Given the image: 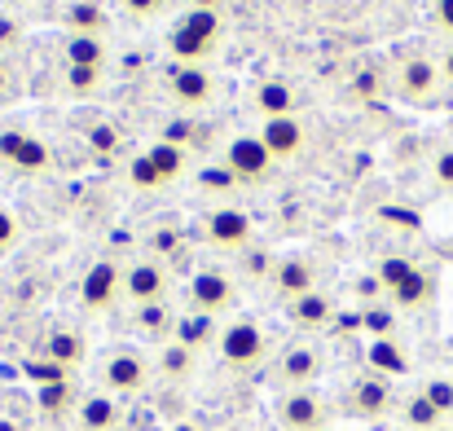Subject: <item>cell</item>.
I'll return each instance as SVG.
<instances>
[{
    "instance_id": "42",
    "label": "cell",
    "mask_w": 453,
    "mask_h": 431,
    "mask_svg": "<svg viewBox=\"0 0 453 431\" xmlns=\"http://www.w3.org/2000/svg\"><path fill=\"white\" fill-rule=\"evenodd\" d=\"M22 142H27V133H0V158H4V163H13V158H18V150H22Z\"/></svg>"
},
{
    "instance_id": "2",
    "label": "cell",
    "mask_w": 453,
    "mask_h": 431,
    "mask_svg": "<svg viewBox=\"0 0 453 431\" xmlns=\"http://www.w3.org/2000/svg\"><path fill=\"white\" fill-rule=\"evenodd\" d=\"M273 154L265 150V142L256 137V133H242V137H234V142L225 145V167L234 172V181H242V185H265L269 176H273Z\"/></svg>"
},
{
    "instance_id": "17",
    "label": "cell",
    "mask_w": 453,
    "mask_h": 431,
    "mask_svg": "<svg viewBox=\"0 0 453 431\" xmlns=\"http://www.w3.org/2000/svg\"><path fill=\"white\" fill-rule=\"evenodd\" d=\"M84 357H88V339H84L80 330H53V335L44 339V361H53V366H62V370H80Z\"/></svg>"
},
{
    "instance_id": "25",
    "label": "cell",
    "mask_w": 453,
    "mask_h": 431,
    "mask_svg": "<svg viewBox=\"0 0 453 431\" xmlns=\"http://www.w3.org/2000/svg\"><path fill=\"white\" fill-rule=\"evenodd\" d=\"M441 423H445V414H441L423 392H414V396L405 401V427L410 431H436Z\"/></svg>"
},
{
    "instance_id": "11",
    "label": "cell",
    "mask_w": 453,
    "mask_h": 431,
    "mask_svg": "<svg viewBox=\"0 0 453 431\" xmlns=\"http://www.w3.org/2000/svg\"><path fill=\"white\" fill-rule=\"evenodd\" d=\"M265 150L278 158V163H287V158H296L303 150V124L300 115H282V119H265L260 124V133H256Z\"/></svg>"
},
{
    "instance_id": "28",
    "label": "cell",
    "mask_w": 453,
    "mask_h": 431,
    "mask_svg": "<svg viewBox=\"0 0 453 431\" xmlns=\"http://www.w3.org/2000/svg\"><path fill=\"white\" fill-rule=\"evenodd\" d=\"M13 167L18 172H49L53 167V150L40 142V137H27L22 150H18V158H13Z\"/></svg>"
},
{
    "instance_id": "18",
    "label": "cell",
    "mask_w": 453,
    "mask_h": 431,
    "mask_svg": "<svg viewBox=\"0 0 453 431\" xmlns=\"http://www.w3.org/2000/svg\"><path fill=\"white\" fill-rule=\"evenodd\" d=\"M287 308H291V321H296L300 330H326V326L334 321V299L321 295V290H308L300 299H291Z\"/></svg>"
},
{
    "instance_id": "45",
    "label": "cell",
    "mask_w": 453,
    "mask_h": 431,
    "mask_svg": "<svg viewBox=\"0 0 453 431\" xmlns=\"http://www.w3.org/2000/svg\"><path fill=\"white\" fill-rule=\"evenodd\" d=\"M203 185H234V172H229V167H225V172L211 167V172H203Z\"/></svg>"
},
{
    "instance_id": "29",
    "label": "cell",
    "mask_w": 453,
    "mask_h": 431,
    "mask_svg": "<svg viewBox=\"0 0 453 431\" xmlns=\"http://www.w3.org/2000/svg\"><path fill=\"white\" fill-rule=\"evenodd\" d=\"M40 414H49V419H62L71 405H75V392H71V383H49V388H40Z\"/></svg>"
},
{
    "instance_id": "44",
    "label": "cell",
    "mask_w": 453,
    "mask_h": 431,
    "mask_svg": "<svg viewBox=\"0 0 453 431\" xmlns=\"http://www.w3.org/2000/svg\"><path fill=\"white\" fill-rule=\"evenodd\" d=\"M22 40V27H18V18H0V49H13Z\"/></svg>"
},
{
    "instance_id": "27",
    "label": "cell",
    "mask_w": 453,
    "mask_h": 431,
    "mask_svg": "<svg viewBox=\"0 0 453 431\" xmlns=\"http://www.w3.org/2000/svg\"><path fill=\"white\" fill-rule=\"evenodd\" d=\"M427 299H432V278H427L423 269H414V278H410L405 287L392 290V304H396V308H423Z\"/></svg>"
},
{
    "instance_id": "20",
    "label": "cell",
    "mask_w": 453,
    "mask_h": 431,
    "mask_svg": "<svg viewBox=\"0 0 453 431\" xmlns=\"http://www.w3.org/2000/svg\"><path fill=\"white\" fill-rule=\"evenodd\" d=\"M154 366H158V374H163V379L180 383V379H189V374H194V348H185L180 339H167Z\"/></svg>"
},
{
    "instance_id": "23",
    "label": "cell",
    "mask_w": 453,
    "mask_h": 431,
    "mask_svg": "<svg viewBox=\"0 0 453 431\" xmlns=\"http://www.w3.org/2000/svg\"><path fill=\"white\" fill-rule=\"evenodd\" d=\"M370 370H374L379 379H388V374H405L410 361H405V352H401L392 339H374V343H370Z\"/></svg>"
},
{
    "instance_id": "36",
    "label": "cell",
    "mask_w": 453,
    "mask_h": 431,
    "mask_svg": "<svg viewBox=\"0 0 453 431\" xmlns=\"http://www.w3.org/2000/svg\"><path fill=\"white\" fill-rule=\"evenodd\" d=\"M137 326L146 330V335H163L172 321H167V308L163 304H146V308H137Z\"/></svg>"
},
{
    "instance_id": "7",
    "label": "cell",
    "mask_w": 453,
    "mask_h": 431,
    "mask_svg": "<svg viewBox=\"0 0 453 431\" xmlns=\"http://www.w3.org/2000/svg\"><path fill=\"white\" fill-rule=\"evenodd\" d=\"M234 299H238V290H234V282H229V273H220V269H203V273H194V282H189V304H194V312L220 317V312L234 308Z\"/></svg>"
},
{
    "instance_id": "39",
    "label": "cell",
    "mask_w": 453,
    "mask_h": 431,
    "mask_svg": "<svg viewBox=\"0 0 453 431\" xmlns=\"http://www.w3.org/2000/svg\"><path fill=\"white\" fill-rule=\"evenodd\" d=\"M163 142L189 150V142H194V124H189V119H172V124H167V133H163Z\"/></svg>"
},
{
    "instance_id": "31",
    "label": "cell",
    "mask_w": 453,
    "mask_h": 431,
    "mask_svg": "<svg viewBox=\"0 0 453 431\" xmlns=\"http://www.w3.org/2000/svg\"><path fill=\"white\" fill-rule=\"evenodd\" d=\"M410 278H414V265H410L405 256H388V260L379 265V287L388 290V295H392L396 287H405Z\"/></svg>"
},
{
    "instance_id": "50",
    "label": "cell",
    "mask_w": 453,
    "mask_h": 431,
    "mask_svg": "<svg viewBox=\"0 0 453 431\" xmlns=\"http://www.w3.org/2000/svg\"><path fill=\"white\" fill-rule=\"evenodd\" d=\"M0 431H22V427H18L13 419H0Z\"/></svg>"
},
{
    "instance_id": "32",
    "label": "cell",
    "mask_w": 453,
    "mask_h": 431,
    "mask_svg": "<svg viewBox=\"0 0 453 431\" xmlns=\"http://www.w3.org/2000/svg\"><path fill=\"white\" fill-rule=\"evenodd\" d=\"M102 84V71L97 66H66V93L71 97H93Z\"/></svg>"
},
{
    "instance_id": "35",
    "label": "cell",
    "mask_w": 453,
    "mask_h": 431,
    "mask_svg": "<svg viewBox=\"0 0 453 431\" xmlns=\"http://www.w3.org/2000/svg\"><path fill=\"white\" fill-rule=\"evenodd\" d=\"M423 396H427V401H432V405H436V410H441L445 419L453 414V383H449V379H427Z\"/></svg>"
},
{
    "instance_id": "26",
    "label": "cell",
    "mask_w": 453,
    "mask_h": 431,
    "mask_svg": "<svg viewBox=\"0 0 453 431\" xmlns=\"http://www.w3.org/2000/svg\"><path fill=\"white\" fill-rule=\"evenodd\" d=\"M211 335H216V317H207V312H194V317L176 321V339H180L185 348H194V352H198Z\"/></svg>"
},
{
    "instance_id": "24",
    "label": "cell",
    "mask_w": 453,
    "mask_h": 431,
    "mask_svg": "<svg viewBox=\"0 0 453 431\" xmlns=\"http://www.w3.org/2000/svg\"><path fill=\"white\" fill-rule=\"evenodd\" d=\"M146 158H150V163H154V172H158V176H163V185H167V181H176V176L185 172V158H189V154H185L180 145L154 142L150 150H146Z\"/></svg>"
},
{
    "instance_id": "38",
    "label": "cell",
    "mask_w": 453,
    "mask_h": 431,
    "mask_svg": "<svg viewBox=\"0 0 453 431\" xmlns=\"http://www.w3.org/2000/svg\"><path fill=\"white\" fill-rule=\"evenodd\" d=\"M432 176H436V185H441V189H453V145L449 150H441V154L432 158Z\"/></svg>"
},
{
    "instance_id": "9",
    "label": "cell",
    "mask_w": 453,
    "mask_h": 431,
    "mask_svg": "<svg viewBox=\"0 0 453 431\" xmlns=\"http://www.w3.org/2000/svg\"><path fill=\"white\" fill-rule=\"evenodd\" d=\"M163 295H167V269L158 260H133L124 269V299H133L137 308L163 304Z\"/></svg>"
},
{
    "instance_id": "51",
    "label": "cell",
    "mask_w": 453,
    "mask_h": 431,
    "mask_svg": "<svg viewBox=\"0 0 453 431\" xmlns=\"http://www.w3.org/2000/svg\"><path fill=\"white\" fill-rule=\"evenodd\" d=\"M436 431H453V427H449V423H441V427H436Z\"/></svg>"
},
{
    "instance_id": "13",
    "label": "cell",
    "mask_w": 453,
    "mask_h": 431,
    "mask_svg": "<svg viewBox=\"0 0 453 431\" xmlns=\"http://www.w3.org/2000/svg\"><path fill=\"white\" fill-rule=\"evenodd\" d=\"M167 89H172V97H176L180 106H203V102L216 97V80H211L207 66H180V62H176Z\"/></svg>"
},
{
    "instance_id": "30",
    "label": "cell",
    "mask_w": 453,
    "mask_h": 431,
    "mask_svg": "<svg viewBox=\"0 0 453 431\" xmlns=\"http://www.w3.org/2000/svg\"><path fill=\"white\" fill-rule=\"evenodd\" d=\"M180 27L185 31H194V35H203V40H220V13L216 9H189L185 18H180Z\"/></svg>"
},
{
    "instance_id": "46",
    "label": "cell",
    "mask_w": 453,
    "mask_h": 431,
    "mask_svg": "<svg viewBox=\"0 0 453 431\" xmlns=\"http://www.w3.org/2000/svg\"><path fill=\"white\" fill-rule=\"evenodd\" d=\"M357 89H361V97H374V93H379V75H361Z\"/></svg>"
},
{
    "instance_id": "37",
    "label": "cell",
    "mask_w": 453,
    "mask_h": 431,
    "mask_svg": "<svg viewBox=\"0 0 453 431\" xmlns=\"http://www.w3.org/2000/svg\"><path fill=\"white\" fill-rule=\"evenodd\" d=\"M27 374H31L40 388H49V383H66V370H62V366H53V361H44V357H40V361H31V366H27Z\"/></svg>"
},
{
    "instance_id": "4",
    "label": "cell",
    "mask_w": 453,
    "mask_h": 431,
    "mask_svg": "<svg viewBox=\"0 0 453 431\" xmlns=\"http://www.w3.org/2000/svg\"><path fill=\"white\" fill-rule=\"evenodd\" d=\"M441 84H445V75H441V66L432 58H405L401 71H396V93L405 102H414V106L436 102L441 97Z\"/></svg>"
},
{
    "instance_id": "10",
    "label": "cell",
    "mask_w": 453,
    "mask_h": 431,
    "mask_svg": "<svg viewBox=\"0 0 453 431\" xmlns=\"http://www.w3.org/2000/svg\"><path fill=\"white\" fill-rule=\"evenodd\" d=\"M392 410V388H388V379H379V374H370V379H361V383H352L348 388V414L352 419H383Z\"/></svg>"
},
{
    "instance_id": "41",
    "label": "cell",
    "mask_w": 453,
    "mask_h": 431,
    "mask_svg": "<svg viewBox=\"0 0 453 431\" xmlns=\"http://www.w3.org/2000/svg\"><path fill=\"white\" fill-rule=\"evenodd\" d=\"M432 22H436L445 35H453V0H436V4H432Z\"/></svg>"
},
{
    "instance_id": "47",
    "label": "cell",
    "mask_w": 453,
    "mask_h": 431,
    "mask_svg": "<svg viewBox=\"0 0 453 431\" xmlns=\"http://www.w3.org/2000/svg\"><path fill=\"white\" fill-rule=\"evenodd\" d=\"M13 89V71H9V62L0 58V93H9Z\"/></svg>"
},
{
    "instance_id": "16",
    "label": "cell",
    "mask_w": 453,
    "mask_h": 431,
    "mask_svg": "<svg viewBox=\"0 0 453 431\" xmlns=\"http://www.w3.org/2000/svg\"><path fill=\"white\" fill-rule=\"evenodd\" d=\"M80 427L84 431H119L124 427V405L111 392H93L80 401Z\"/></svg>"
},
{
    "instance_id": "40",
    "label": "cell",
    "mask_w": 453,
    "mask_h": 431,
    "mask_svg": "<svg viewBox=\"0 0 453 431\" xmlns=\"http://www.w3.org/2000/svg\"><path fill=\"white\" fill-rule=\"evenodd\" d=\"M13 242H18V216L0 207V251H9Z\"/></svg>"
},
{
    "instance_id": "1",
    "label": "cell",
    "mask_w": 453,
    "mask_h": 431,
    "mask_svg": "<svg viewBox=\"0 0 453 431\" xmlns=\"http://www.w3.org/2000/svg\"><path fill=\"white\" fill-rule=\"evenodd\" d=\"M265 357H269V339H265V330L256 321L238 317V321H229L220 330V361L229 370H256Z\"/></svg>"
},
{
    "instance_id": "12",
    "label": "cell",
    "mask_w": 453,
    "mask_h": 431,
    "mask_svg": "<svg viewBox=\"0 0 453 431\" xmlns=\"http://www.w3.org/2000/svg\"><path fill=\"white\" fill-rule=\"evenodd\" d=\"M317 374H321V352H317V348H308V343L287 348V352H282V361H278V370H273V379H278L287 392H291V388H308Z\"/></svg>"
},
{
    "instance_id": "3",
    "label": "cell",
    "mask_w": 453,
    "mask_h": 431,
    "mask_svg": "<svg viewBox=\"0 0 453 431\" xmlns=\"http://www.w3.org/2000/svg\"><path fill=\"white\" fill-rule=\"evenodd\" d=\"M97 379H102V392H111V396H137L146 388V379H150V366H146L142 352L119 348V352L106 357V366H102Z\"/></svg>"
},
{
    "instance_id": "5",
    "label": "cell",
    "mask_w": 453,
    "mask_h": 431,
    "mask_svg": "<svg viewBox=\"0 0 453 431\" xmlns=\"http://www.w3.org/2000/svg\"><path fill=\"white\" fill-rule=\"evenodd\" d=\"M119 295H124V269H119L115 260H97V265L84 273V282H80L84 312H106Z\"/></svg>"
},
{
    "instance_id": "14",
    "label": "cell",
    "mask_w": 453,
    "mask_h": 431,
    "mask_svg": "<svg viewBox=\"0 0 453 431\" xmlns=\"http://www.w3.org/2000/svg\"><path fill=\"white\" fill-rule=\"evenodd\" d=\"M251 106L260 111V119H282V115H296L300 93H296L287 80H260V84L251 89Z\"/></svg>"
},
{
    "instance_id": "19",
    "label": "cell",
    "mask_w": 453,
    "mask_h": 431,
    "mask_svg": "<svg viewBox=\"0 0 453 431\" xmlns=\"http://www.w3.org/2000/svg\"><path fill=\"white\" fill-rule=\"evenodd\" d=\"M62 22L71 27V35H102L106 22H111V13L97 0H71L66 13H62Z\"/></svg>"
},
{
    "instance_id": "48",
    "label": "cell",
    "mask_w": 453,
    "mask_h": 431,
    "mask_svg": "<svg viewBox=\"0 0 453 431\" xmlns=\"http://www.w3.org/2000/svg\"><path fill=\"white\" fill-rule=\"evenodd\" d=\"M441 75H445V84L453 89V49L445 53V62H441Z\"/></svg>"
},
{
    "instance_id": "15",
    "label": "cell",
    "mask_w": 453,
    "mask_h": 431,
    "mask_svg": "<svg viewBox=\"0 0 453 431\" xmlns=\"http://www.w3.org/2000/svg\"><path fill=\"white\" fill-rule=\"evenodd\" d=\"M269 282H273V290H278L287 304H291V299H300V295H308V290H317L312 265H308V260H300V256L278 260V265H273V273H269Z\"/></svg>"
},
{
    "instance_id": "34",
    "label": "cell",
    "mask_w": 453,
    "mask_h": 431,
    "mask_svg": "<svg viewBox=\"0 0 453 431\" xmlns=\"http://www.w3.org/2000/svg\"><path fill=\"white\" fill-rule=\"evenodd\" d=\"M128 181H133L137 189H154V185H163V176L154 172V163L146 158V154H137V158L128 163Z\"/></svg>"
},
{
    "instance_id": "33",
    "label": "cell",
    "mask_w": 453,
    "mask_h": 431,
    "mask_svg": "<svg viewBox=\"0 0 453 431\" xmlns=\"http://www.w3.org/2000/svg\"><path fill=\"white\" fill-rule=\"evenodd\" d=\"M88 145H93L102 158H115V154L124 150V137H119L115 124H93V128H88Z\"/></svg>"
},
{
    "instance_id": "21",
    "label": "cell",
    "mask_w": 453,
    "mask_h": 431,
    "mask_svg": "<svg viewBox=\"0 0 453 431\" xmlns=\"http://www.w3.org/2000/svg\"><path fill=\"white\" fill-rule=\"evenodd\" d=\"M66 66H97V71H106V40L102 35H71L66 40Z\"/></svg>"
},
{
    "instance_id": "22",
    "label": "cell",
    "mask_w": 453,
    "mask_h": 431,
    "mask_svg": "<svg viewBox=\"0 0 453 431\" xmlns=\"http://www.w3.org/2000/svg\"><path fill=\"white\" fill-rule=\"evenodd\" d=\"M211 49H216L211 40H203V35H194L185 27L172 31V53H176L180 66H203V58H211Z\"/></svg>"
},
{
    "instance_id": "43",
    "label": "cell",
    "mask_w": 453,
    "mask_h": 431,
    "mask_svg": "<svg viewBox=\"0 0 453 431\" xmlns=\"http://www.w3.org/2000/svg\"><path fill=\"white\" fill-rule=\"evenodd\" d=\"M124 9L137 13V18H154L158 9H167V0H124Z\"/></svg>"
},
{
    "instance_id": "8",
    "label": "cell",
    "mask_w": 453,
    "mask_h": 431,
    "mask_svg": "<svg viewBox=\"0 0 453 431\" xmlns=\"http://www.w3.org/2000/svg\"><path fill=\"white\" fill-rule=\"evenodd\" d=\"M278 423L287 431H317L326 423V405L312 388H291L278 396Z\"/></svg>"
},
{
    "instance_id": "49",
    "label": "cell",
    "mask_w": 453,
    "mask_h": 431,
    "mask_svg": "<svg viewBox=\"0 0 453 431\" xmlns=\"http://www.w3.org/2000/svg\"><path fill=\"white\" fill-rule=\"evenodd\" d=\"M220 4L225 0H194V9H216V13H220Z\"/></svg>"
},
{
    "instance_id": "6",
    "label": "cell",
    "mask_w": 453,
    "mask_h": 431,
    "mask_svg": "<svg viewBox=\"0 0 453 431\" xmlns=\"http://www.w3.org/2000/svg\"><path fill=\"white\" fill-rule=\"evenodd\" d=\"M203 234L216 251H242L251 242V216L242 207H216L207 220H203Z\"/></svg>"
}]
</instances>
